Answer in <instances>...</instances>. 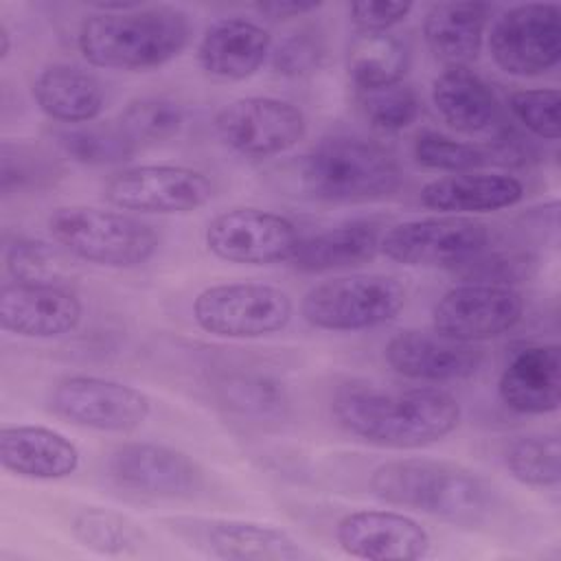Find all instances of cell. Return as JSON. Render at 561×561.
I'll use <instances>...</instances> for the list:
<instances>
[{"label":"cell","instance_id":"cell-1","mask_svg":"<svg viewBox=\"0 0 561 561\" xmlns=\"http://www.w3.org/2000/svg\"><path fill=\"white\" fill-rule=\"evenodd\" d=\"M333 416L351 436L386 449H421L449 436L462 416L440 388L348 383L333 397Z\"/></svg>","mask_w":561,"mask_h":561},{"label":"cell","instance_id":"cell-2","mask_svg":"<svg viewBox=\"0 0 561 561\" xmlns=\"http://www.w3.org/2000/svg\"><path fill=\"white\" fill-rule=\"evenodd\" d=\"M370 493L386 504L458 526L482 524L495 508V489L476 471L434 458L388 460L373 469Z\"/></svg>","mask_w":561,"mask_h":561},{"label":"cell","instance_id":"cell-3","mask_svg":"<svg viewBox=\"0 0 561 561\" xmlns=\"http://www.w3.org/2000/svg\"><path fill=\"white\" fill-rule=\"evenodd\" d=\"M191 39L188 15L178 7H136L90 13L77 31V48L90 66L140 72L175 59Z\"/></svg>","mask_w":561,"mask_h":561},{"label":"cell","instance_id":"cell-4","mask_svg":"<svg viewBox=\"0 0 561 561\" xmlns=\"http://www.w3.org/2000/svg\"><path fill=\"white\" fill-rule=\"evenodd\" d=\"M302 191L320 202H375L403 184L399 160L379 142L362 136H329L298 162Z\"/></svg>","mask_w":561,"mask_h":561},{"label":"cell","instance_id":"cell-5","mask_svg":"<svg viewBox=\"0 0 561 561\" xmlns=\"http://www.w3.org/2000/svg\"><path fill=\"white\" fill-rule=\"evenodd\" d=\"M48 232L66 254L114 270L147 263L158 250V234L147 221L96 206H59L48 215Z\"/></svg>","mask_w":561,"mask_h":561},{"label":"cell","instance_id":"cell-6","mask_svg":"<svg viewBox=\"0 0 561 561\" xmlns=\"http://www.w3.org/2000/svg\"><path fill=\"white\" fill-rule=\"evenodd\" d=\"M405 287L388 274H351L313 285L300 302L302 318L322 331H366L394 320L405 305Z\"/></svg>","mask_w":561,"mask_h":561},{"label":"cell","instance_id":"cell-7","mask_svg":"<svg viewBox=\"0 0 561 561\" xmlns=\"http://www.w3.org/2000/svg\"><path fill=\"white\" fill-rule=\"evenodd\" d=\"M294 316V302L280 287L267 283H219L193 300L195 324L228 340H259L280 333Z\"/></svg>","mask_w":561,"mask_h":561},{"label":"cell","instance_id":"cell-8","mask_svg":"<svg viewBox=\"0 0 561 561\" xmlns=\"http://www.w3.org/2000/svg\"><path fill=\"white\" fill-rule=\"evenodd\" d=\"M491 245V228L462 215L423 217L390 226L379 239V252L410 267L456 270Z\"/></svg>","mask_w":561,"mask_h":561},{"label":"cell","instance_id":"cell-9","mask_svg":"<svg viewBox=\"0 0 561 561\" xmlns=\"http://www.w3.org/2000/svg\"><path fill=\"white\" fill-rule=\"evenodd\" d=\"M184 546L221 561H302L309 552L283 528L230 517H164Z\"/></svg>","mask_w":561,"mask_h":561},{"label":"cell","instance_id":"cell-10","mask_svg":"<svg viewBox=\"0 0 561 561\" xmlns=\"http://www.w3.org/2000/svg\"><path fill=\"white\" fill-rule=\"evenodd\" d=\"M489 53L508 75H546L561 61V7L526 2L506 9L491 26Z\"/></svg>","mask_w":561,"mask_h":561},{"label":"cell","instance_id":"cell-11","mask_svg":"<svg viewBox=\"0 0 561 561\" xmlns=\"http://www.w3.org/2000/svg\"><path fill=\"white\" fill-rule=\"evenodd\" d=\"M50 408L72 425L127 434L151 414V399L123 381L96 375H70L57 381Z\"/></svg>","mask_w":561,"mask_h":561},{"label":"cell","instance_id":"cell-12","mask_svg":"<svg viewBox=\"0 0 561 561\" xmlns=\"http://www.w3.org/2000/svg\"><path fill=\"white\" fill-rule=\"evenodd\" d=\"M215 131L232 151L267 158L296 147L307 134V118L291 101L241 96L217 112Z\"/></svg>","mask_w":561,"mask_h":561},{"label":"cell","instance_id":"cell-13","mask_svg":"<svg viewBox=\"0 0 561 561\" xmlns=\"http://www.w3.org/2000/svg\"><path fill=\"white\" fill-rule=\"evenodd\" d=\"M213 182L206 173L180 164H140L105 184V199L129 213L186 215L206 206Z\"/></svg>","mask_w":561,"mask_h":561},{"label":"cell","instance_id":"cell-14","mask_svg":"<svg viewBox=\"0 0 561 561\" xmlns=\"http://www.w3.org/2000/svg\"><path fill=\"white\" fill-rule=\"evenodd\" d=\"M204 241L221 261L239 265H272L291 259L300 234L287 217L245 206L215 215L206 226Z\"/></svg>","mask_w":561,"mask_h":561},{"label":"cell","instance_id":"cell-15","mask_svg":"<svg viewBox=\"0 0 561 561\" xmlns=\"http://www.w3.org/2000/svg\"><path fill=\"white\" fill-rule=\"evenodd\" d=\"M524 313L517 289L486 283H460L447 289L432 309L434 331L460 340L484 342L511 331Z\"/></svg>","mask_w":561,"mask_h":561},{"label":"cell","instance_id":"cell-16","mask_svg":"<svg viewBox=\"0 0 561 561\" xmlns=\"http://www.w3.org/2000/svg\"><path fill=\"white\" fill-rule=\"evenodd\" d=\"M112 480L140 495L182 500L204 484V471L184 451L158 443H123L107 458Z\"/></svg>","mask_w":561,"mask_h":561},{"label":"cell","instance_id":"cell-17","mask_svg":"<svg viewBox=\"0 0 561 561\" xmlns=\"http://www.w3.org/2000/svg\"><path fill=\"white\" fill-rule=\"evenodd\" d=\"M340 548L368 561H419L430 557V533L410 515L383 508H362L340 517Z\"/></svg>","mask_w":561,"mask_h":561},{"label":"cell","instance_id":"cell-18","mask_svg":"<svg viewBox=\"0 0 561 561\" xmlns=\"http://www.w3.org/2000/svg\"><path fill=\"white\" fill-rule=\"evenodd\" d=\"M388 366L416 381H460L478 373L484 353L476 344L447 337L438 331L403 329L383 346Z\"/></svg>","mask_w":561,"mask_h":561},{"label":"cell","instance_id":"cell-19","mask_svg":"<svg viewBox=\"0 0 561 561\" xmlns=\"http://www.w3.org/2000/svg\"><path fill=\"white\" fill-rule=\"evenodd\" d=\"M83 316L79 296L57 283H7L0 291V327L20 337L50 340L72 333Z\"/></svg>","mask_w":561,"mask_h":561},{"label":"cell","instance_id":"cell-20","mask_svg":"<svg viewBox=\"0 0 561 561\" xmlns=\"http://www.w3.org/2000/svg\"><path fill=\"white\" fill-rule=\"evenodd\" d=\"M502 403L517 414H550L561 403V355L557 344H530L513 355L497 379Z\"/></svg>","mask_w":561,"mask_h":561},{"label":"cell","instance_id":"cell-21","mask_svg":"<svg viewBox=\"0 0 561 561\" xmlns=\"http://www.w3.org/2000/svg\"><path fill=\"white\" fill-rule=\"evenodd\" d=\"M0 462L20 478L61 480L79 469L81 454L61 432L46 425H2Z\"/></svg>","mask_w":561,"mask_h":561},{"label":"cell","instance_id":"cell-22","mask_svg":"<svg viewBox=\"0 0 561 561\" xmlns=\"http://www.w3.org/2000/svg\"><path fill=\"white\" fill-rule=\"evenodd\" d=\"M270 48L272 35L267 28L234 15L217 20L204 31L197 44V61L204 72L217 79L241 81L263 66Z\"/></svg>","mask_w":561,"mask_h":561},{"label":"cell","instance_id":"cell-23","mask_svg":"<svg viewBox=\"0 0 561 561\" xmlns=\"http://www.w3.org/2000/svg\"><path fill=\"white\" fill-rule=\"evenodd\" d=\"M524 197V184L506 173H484L467 171L451 173L427 182L419 202L445 215H471V213H493L511 208Z\"/></svg>","mask_w":561,"mask_h":561},{"label":"cell","instance_id":"cell-24","mask_svg":"<svg viewBox=\"0 0 561 561\" xmlns=\"http://www.w3.org/2000/svg\"><path fill=\"white\" fill-rule=\"evenodd\" d=\"M493 7L486 2H436L423 18V39L447 68L478 59Z\"/></svg>","mask_w":561,"mask_h":561},{"label":"cell","instance_id":"cell-25","mask_svg":"<svg viewBox=\"0 0 561 561\" xmlns=\"http://www.w3.org/2000/svg\"><path fill=\"white\" fill-rule=\"evenodd\" d=\"M31 92L48 118L68 125L92 123L105 107L101 81L75 64H50L42 68Z\"/></svg>","mask_w":561,"mask_h":561},{"label":"cell","instance_id":"cell-26","mask_svg":"<svg viewBox=\"0 0 561 561\" xmlns=\"http://www.w3.org/2000/svg\"><path fill=\"white\" fill-rule=\"evenodd\" d=\"M432 103L438 116L462 134L489 129L500 114L493 88L469 66L443 70L432 83Z\"/></svg>","mask_w":561,"mask_h":561},{"label":"cell","instance_id":"cell-27","mask_svg":"<svg viewBox=\"0 0 561 561\" xmlns=\"http://www.w3.org/2000/svg\"><path fill=\"white\" fill-rule=\"evenodd\" d=\"M379 230L370 221H348L309 237H300L289 263L298 272L316 274L368 263L379 252Z\"/></svg>","mask_w":561,"mask_h":561},{"label":"cell","instance_id":"cell-28","mask_svg":"<svg viewBox=\"0 0 561 561\" xmlns=\"http://www.w3.org/2000/svg\"><path fill=\"white\" fill-rule=\"evenodd\" d=\"M410 68L408 44L386 33H357L346 53V75L357 92L401 83Z\"/></svg>","mask_w":561,"mask_h":561},{"label":"cell","instance_id":"cell-29","mask_svg":"<svg viewBox=\"0 0 561 561\" xmlns=\"http://www.w3.org/2000/svg\"><path fill=\"white\" fill-rule=\"evenodd\" d=\"M219 403L250 423H276L289 414V397L280 381L261 373H237L217 386Z\"/></svg>","mask_w":561,"mask_h":561},{"label":"cell","instance_id":"cell-30","mask_svg":"<svg viewBox=\"0 0 561 561\" xmlns=\"http://www.w3.org/2000/svg\"><path fill=\"white\" fill-rule=\"evenodd\" d=\"M55 145L72 162L85 167H114L129 162L138 145L112 123L68 125L53 131Z\"/></svg>","mask_w":561,"mask_h":561},{"label":"cell","instance_id":"cell-31","mask_svg":"<svg viewBox=\"0 0 561 561\" xmlns=\"http://www.w3.org/2000/svg\"><path fill=\"white\" fill-rule=\"evenodd\" d=\"M70 533L83 548L107 557L136 554L147 541L134 519L105 506L79 508L70 519Z\"/></svg>","mask_w":561,"mask_h":561},{"label":"cell","instance_id":"cell-32","mask_svg":"<svg viewBox=\"0 0 561 561\" xmlns=\"http://www.w3.org/2000/svg\"><path fill=\"white\" fill-rule=\"evenodd\" d=\"M508 473L526 486H557L561 480V443L557 432L515 438L504 451Z\"/></svg>","mask_w":561,"mask_h":561},{"label":"cell","instance_id":"cell-33","mask_svg":"<svg viewBox=\"0 0 561 561\" xmlns=\"http://www.w3.org/2000/svg\"><path fill=\"white\" fill-rule=\"evenodd\" d=\"M61 173V164L42 147L11 140H4L0 147V188L4 195L46 188Z\"/></svg>","mask_w":561,"mask_h":561},{"label":"cell","instance_id":"cell-34","mask_svg":"<svg viewBox=\"0 0 561 561\" xmlns=\"http://www.w3.org/2000/svg\"><path fill=\"white\" fill-rule=\"evenodd\" d=\"M118 125L136 145L162 142L182 129L184 112L173 99L140 96L123 107Z\"/></svg>","mask_w":561,"mask_h":561},{"label":"cell","instance_id":"cell-35","mask_svg":"<svg viewBox=\"0 0 561 561\" xmlns=\"http://www.w3.org/2000/svg\"><path fill=\"white\" fill-rule=\"evenodd\" d=\"M359 107L368 123L381 131H401L421 114V99L408 83L359 92Z\"/></svg>","mask_w":561,"mask_h":561},{"label":"cell","instance_id":"cell-36","mask_svg":"<svg viewBox=\"0 0 561 561\" xmlns=\"http://www.w3.org/2000/svg\"><path fill=\"white\" fill-rule=\"evenodd\" d=\"M412 151L416 162L432 171L467 173L489 162L484 147H478L473 142H462L438 131H421L414 138Z\"/></svg>","mask_w":561,"mask_h":561},{"label":"cell","instance_id":"cell-37","mask_svg":"<svg viewBox=\"0 0 561 561\" xmlns=\"http://www.w3.org/2000/svg\"><path fill=\"white\" fill-rule=\"evenodd\" d=\"M64 248L37 239H18L7 248V270L22 283L64 285L66 259Z\"/></svg>","mask_w":561,"mask_h":561},{"label":"cell","instance_id":"cell-38","mask_svg":"<svg viewBox=\"0 0 561 561\" xmlns=\"http://www.w3.org/2000/svg\"><path fill=\"white\" fill-rule=\"evenodd\" d=\"M327 55V42L320 28L298 26L287 33L272 50V68L289 79L307 77L318 70Z\"/></svg>","mask_w":561,"mask_h":561},{"label":"cell","instance_id":"cell-39","mask_svg":"<svg viewBox=\"0 0 561 561\" xmlns=\"http://www.w3.org/2000/svg\"><path fill=\"white\" fill-rule=\"evenodd\" d=\"M535 259L526 252H500L491 250V245L467 261L465 265L451 270L465 283H486V285H504L513 287L515 283L526 280L533 274Z\"/></svg>","mask_w":561,"mask_h":561},{"label":"cell","instance_id":"cell-40","mask_svg":"<svg viewBox=\"0 0 561 561\" xmlns=\"http://www.w3.org/2000/svg\"><path fill=\"white\" fill-rule=\"evenodd\" d=\"M559 105L561 96L557 88H535V90H517L508 99V107L513 116L535 136L543 140L559 138Z\"/></svg>","mask_w":561,"mask_h":561},{"label":"cell","instance_id":"cell-41","mask_svg":"<svg viewBox=\"0 0 561 561\" xmlns=\"http://www.w3.org/2000/svg\"><path fill=\"white\" fill-rule=\"evenodd\" d=\"M412 11V2H386L364 0L348 7V15L357 33H386L401 24Z\"/></svg>","mask_w":561,"mask_h":561},{"label":"cell","instance_id":"cell-42","mask_svg":"<svg viewBox=\"0 0 561 561\" xmlns=\"http://www.w3.org/2000/svg\"><path fill=\"white\" fill-rule=\"evenodd\" d=\"M320 2H302V0H287V2H259L254 4L256 13L270 18V20H287V18H302L307 13L318 11Z\"/></svg>","mask_w":561,"mask_h":561},{"label":"cell","instance_id":"cell-43","mask_svg":"<svg viewBox=\"0 0 561 561\" xmlns=\"http://www.w3.org/2000/svg\"><path fill=\"white\" fill-rule=\"evenodd\" d=\"M9 53H11V31H9L7 22L2 20L0 22V59L4 61L9 57Z\"/></svg>","mask_w":561,"mask_h":561}]
</instances>
